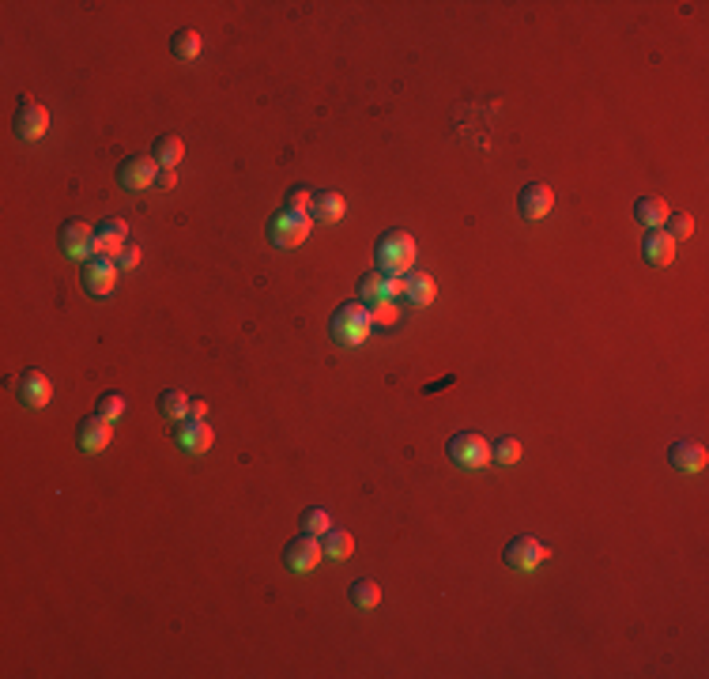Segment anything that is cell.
<instances>
[{
  "label": "cell",
  "instance_id": "6da1fadb",
  "mask_svg": "<svg viewBox=\"0 0 709 679\" xmlns=\"http://www.w3.org/2000/svg\"><path fill=\"white\" fill-rule=\"evenodd\" d=\"M415 265V238L408 231H389L377 242V272L404 275Z\"/></svg>",
  "mask_w": 709,
  "mask_h": 679
},
{
  "label": "cell",
  "instance_id": "7a4b0ae2",
  "mask_svg": "<svg viewBox=\"0 0 709 679\" xmlns=\"http://www.w3.org/2000/svg\"><path fill=\"white\" fill-rule=\"evenodd\" d=\"M333 340L344 344V347H354V344H363L370 336V310L363 306V302H347V306H340L333 314Z\"/></svg>",
  "mask_w": 709,
  "mask_h": 679
},
{
  "label": "cell",
  "instance_id": "3957f363",
  "mask_svg": "<svg viewBox=\"0 0 709 679\" xmlns=\"http://www.w3.org/2000/svg\"><path fill=\"white\" fill-rule=\"evenodd\" d=\"M449 461L461 464V468H487L491 464V442L475 431H461L449 438Z\"/></svg>",
  "mask_w": 709,
  "mask_h": 679
},
{
  "label": "cell",
  "instance_id": "277c9868",
  "mask_svg": "<svg viewBox=\"0 0 709 679\" xmlns=\"http://www.w3.org/2000/svg\"><path fill=\"white\" fill-rule=\"evenodd\" d=\"M155 178H159V163L151 155H129L117 166V182H121V189H129V193L155 189Z\"/></svg>",
  "mask_w": 709,
  "mask_h": 679
},
{
  "label": "cell",
  "instance_id": "5b68a950",
  "mask_svg": "<svg viewBox=\"0 0 709 679\" xmlns=\"http://www.w3.org/2000/svg\"><path fill=\"white\" fill-rule=\"evenodd\" d=\"M310 215H302V212H291V208H284L280 215L272 219V226H268V235H272V242L280 245V249H295V245H302L306 242V235H310Z\"/></svg>",
  "mask_w": 709,
  "mask_h": 679
},
{
  "label": "cell",
  "instance_id": "8992f818",
  "mask_svg": "<svg viewBox=\"0 0 709 679\" xmlns=\"http://www.w3.org/2000/svg\"><path fill=\"white\" fill-rule=\"evenodd\" d=\"M551 555L547 551V544H540L536 536H517L510 547L502 551V559H505V566L510 570H517V574H528V570H536L544 559Z\"/></svg>",
  "mask_w": 709,
  "mask_h": 679
},
{
  "label": "cell",
  "instance_id": "52a82bcc",
  "mask_svg": "<svg viewBox=\"0 0 709 679\" xmlns=\"http://www.w3.org/2000/svg\"><path fill=\"white\" fill-rule=\"evenodd\" d=\"M61 249L75 261H91L95 257V231L84 219H68L61 226Z\"/></svg>",
  "mask_w": 709,
  "mask_h": 679
},
{
  "label": "cell",
  "instance_id": "ba28073f",
  "mask_svg": "<svg viewBox=\"0 0 709 679\" xmlns=\"http://www.w3.org/2000/svg\"><path fill=\"white\" fill-rule=\"evenodd\" d=\"M84 287L91 291V295H114V287H117V265H114V257H91V261H84Z\"/></svg>",
  "mask_w": 709,
  "mask_h": 679
},
{
  "label": "cell",
  "instance_id": "9c48e42d",
  "mask_svg": "<svg viewBox=\"0 0 709 679\" xmlns=\"http://www.w3.org/2000/svg\"><path fill=\"white\" fill-rule=\"evenodd\" d=\"M15 393H19L23 408H45L49 396H54V385H49V377L42 370H23L15 382Z\"/></svg>",
  "mask_w": 709,
  "mask_h": 679
},
{
  "label": "cell",
  "instance_id": "30bf717a",
  "mask_svg": "<svg viewBox=\"0 0 709 679\" xmlns=\"http://www.w3.org/2000/svg\"><path fill=\"white\" fill-rule=\"evenodd\" d=\"M110 438H114V423L103 415H87L75 426V442H80L84 453H103L110 445Z\"/></svg>",
  "mask_w": 709,
  "mask_h": 679
},
{
  "label": "cell",
  "instance_id": "8fae6325",
  "mask_svg": "<svg viewBox=\"0 0 709 679\" xmlns=\"http://www.w3.org/2000/svg\"><path fill=\"white\" fill-rule=\"evenodd\" d=\"M125 235H129V226H125V219L110 215L95 226V254L98 257H117L121 249H125Z\"/></svg>",
  "mask_w": 709,
  "mask_h": 679
},
{
  "label": "cell",
  "instance_id": "7c38bea8",
  "mask_svg": "<svg viewBox=\"0 0 709 679\" xmlns=\"http://www.w3.org/2000/svg\"><path fill=\"white\" fill-rule=\"evenodd\" d=\"M45 129H49V110L38 106V103H19V110H15V136L19 140H38V136H45Z\"/></svg>",
  "mask_w": 709,
  "mask_h": 679
},
{
  "label": "cell",
  "instance_id": "4fadbf2b",
  "mask_svg": "<svg viewBox=\"0 0 709 679\" xmlns=\"http://www.w3.org/2000/svg\"><path fill=\"white\" fill-rule=\"evenodd\" d=\"M396 291H404V280H400V275H385V272L363 275V287H359L366 306H377V302H393Z\"/></svg>",
  "mask_w": 709,
  "mask_h": 679
},
{
  "label": "cell",
  "instance_id": "5bb4252c",
  "mask_svg": "<svg viewBox=\"0 0 709 679\" xmlns=\"http://www.w3.org/2000/svg\"><path fill=\"white\" fill-rule=\"evenodd\" d=\"M321 544H317V536H298L291 547H287V555H284V563H287V570H295V574H310L317 563H321Z\"/></svg>",
  "mask_w": 709,
  "mask_h": 679
},
{
  "label": "cell",
  "instance_id": "9a60e30c",
  "mask_svg": "<svg viewBox=\"0 0 709 679\" xmlns=\"http://www.w3.org/2000/svg\"><path fill=\"white\" fill-rule=\"evenodd\" d=\"M174 438H177V445H182L185 453H208L212 442H215L208 419H185V426H177Z\"/></svg>",
  "mask_w": 709,
  "mask_h": 679
},
{
  "label": "cell",
  "instance_id": "2e32d148",
  "mask_svg": "<svg viewBox=\"0 0 709 679\" xmlns=\"http://www.w3.org/2000/svg\"><path fill=\"white\" fill-rule=\"evenodd\" d=\"M668 461H672V468H675V472H702V468H705V461H709V453H705V445H702V442L679 438V442L672 445V453H668Z\"/></svg>",
  "mask_w": 709,
  "mask_h": 679
},
{
  "label": "cell",
  "instance_id": "e0dca14e",
  "mask_svg": "<svg viewBox=\"0 0 709 679\" xmlns=\"http://www.w3.org/2000/svg\"><path fill=\"white\" fill-rule=\"evenodd\" d=\"M642 254H645V261H649L653 268H668V265L675 261V242H672V235L661 226V231H649V235H645Z\"/></svg>",
  "mask_w": 709,
  "mask_h": 679
},
{
  "label": "cell",
  "instance_id": "ac0fdd59",
  "mask_svg": "<svg viewBox=\"0 0 709 679\" xmlns=\"http://www.w3.org/2000/svg\"><path fill=\"white\" fill-rule=\"evenodd\" d=\"M551 208H554V193H551V185H528V189L521 193V215H524L528 223L547 219Z\"/></svg>",
  "mask_w": 709,
  "mask_h": 679
},
{
  "label": "cell",
  "instance_id": "d6986e66",
  "mask_svg": "<svg viewBox=\"0 0 709 679\" xmlns=\"http://www.w3.org/2000/svg\"><path fill=\"white\" fill-rule=\"evenodd\" d=\"M344 212H347V200L340 193H321V196H314V208H310V215L321 219V223H340Z\"/></svg>",
  "mask_w": 709,
  "mask_h": 679
},
{
  "label": "cell",
  "instance_id": "ffe728a7",
  "mask_svg": "<svg viewBox=\"0 0 709 679\" xmlns=\"http://www.w3.org/2000/svg\"><path fill=\"white\" fill-rule=\"evenodd\" d=\"M634 215L649 226V231H661V226L668 223V205L661 196H642L638 205H634Z\"/></svg>",
  "mask_w": 709,
  "mask_h": 679
},
{
  "label": "cell",
  "instance_id": "44dd1931",
  "mask_svg": "<svg viewBox=\"0 0 709 679\" xmlns=\"http://www.w3.org/2000/svg\"><path fill=\"white\" fill-rule=\"evenodd\" d=\"M182 155H185V144L177 140L174 133L159 136V140H155V151H151V159H155L159 166H166V170H177V163H182Z\"/></svg>",
  "mask_w": 709,
  "mask_h": 679
},
{
  "label": "cell",
  "instance_id": "7402d4cb",
  "mask_svg": "<svg viewBox=\"0 0 709 679\" xmlns=\"http://www.w3.org/2000/svg\"><path fill=\"white\" fill-rule=\"evenodd\" d=\"M321 551H325V559L344 563L354 551V540H351V533H344V528H328L325 540H321Z\"/></svg>",
  "mask_w": 709,
  "mask_h": 679
},
{
  "label": "cell",
  "instance_id": "603a6c76",
  "mask_svg": "<svg viewBox=\"0 0 709 679\" xmlns=\"http://www.w3.org/2000/svg\"><path fill=\"white\" fill-rule=\"evenodd\" d=\"M404 291H408V298L415 302V306H430V302H434V295H438L434 275H426V272L408 275V280H404Z\"/></svg>",
  "mask_w": 709,
  "mask_h": 679
},
{
  "label": "cell",
  "instance_id": "cb8c5ba5",
  "mask_svg": "<svg viewBox=\"0 0 709 679\" xmlns=\"http://www.w3.org/2000/svg\"><path fill=\"white\" fill-rule=\"evenodd\" d=\"M347 596H351V604H354L359 612H374L377 604H382V589H377V582H370V577L354 582V585L347 589Z\"/></svg>",
  "mask_w": 709,
  "mask_h": 679
},
{
  "label": "cell",
  "instance_id": "d4e9b609",
  "mask_svg": "<svg viewBox=\"0 0 709 679\" xmlns=\"http://www.w3.org/2000/svg\"><path fill=\"white\" fill-rule=\"evenodd\" d=\"M159 412H163V419H166V423L185 419V412H189V396H185V393H177V389H166V393L159 396Z\"/></svg>",
  "mask_w": 709,
  "mask_h": 679
},
{
  "label": "cell",
  "instance_id": "484cf974",
  "mask_svg": "<svg viewBox=\"0 0 709 679\" xmlns=\"http://www.w3.org/2000/svg\"><path fill=\"white\" fill-rule=\"evenodd\" d=\"M170 54L177 57V61H193L196 54H200V35L196 31H177L174 38H170Z\"/></svg>",
  "mask_w": 709,
  "mask_h": 679
},
{
  "label": "cell",
  "instance_id": "4316f807",
  "mask_svg": "<svg viewBox=\"0 0 709 679\" xmlns=\"http://www.w3.org/2000/svg\"><path fill=\"white\" fill-rule=\"evenodd\" d=\"M491 461H498V464H517V461H521V442H517V438H502V442H494V445H491Z\"/></svg>",
  "mask_w": 709,
  "mask_h": 679
},
{
  "label": "cell",
  "instance_id": "83f0119b",
  "mask_svg": "<svg viewBox=\"0 0 709 679\" xmlns=\"http://www.w3.org/2000/svg\"><path fill=\"white\" fill-rule=\"evenodd\" d=\"M302 528H306V536H325L328 528H333V517L325 510H306L302 514Z\"/></svg>",
  "mask_w": 709,
  "mask_h": 679
},
{
  "label": "cell",
  "instance_id": "f1b7e54d",
  "mask_svg": "<svg viewBox=\"0 0 709 679\" xmlns=\"http://www.w3.org/2000/svg\"><path fill=\"white\" fill-rule=\"evenodd\" d=\"M98 415L110 419V423H117V419L125 415V396H121V393H106L103 400H98Z\"/></svg>",
  "mask_w": 709,
  "mask_h": 679
},
{
  "label": "cell",
  "instance_id": "f546056e",
  "mask_svg": "<svg viewBox=\"0 0 709 679\" xmlns=\"http://www.w3.org/2000/svg\"><path fill=\"white\" fill-rule=\"evenodd\" d=\"M668 235H672V242H683V238H691L694 235V219L691 215H668Z\"/></svg>",
  "mask_w": 709,
  "mask_h": 679
},
{
  "label": "cell",
  "instance_id": "4dcf8cb0",
  "mask_svg": "<svg viewBox=\"0 0 709 679\" xmlns=\"http://www.w3.org/2000/svg\"><path fill=\"white\" fill-rule=\"evenodd\" d=\"M396 306L393 302H377V306H370V325H396Z\"/></svg>",
  "mask_w": 709,
  "mask_h": 679
},
{
  "label": "cell",
  "instance_id": "1f68e13d",
  "mask_svg": "<svg viewBox=\"0 0 709 679\" xmlns=\"http://www.w3.org/2000/svg\"><path fill=\"white\" fill-rule=\"evenodd\" d=\"M287 208H291V212H302V215H306V212L314 208V196H310L306 189H291V193H287Z\"/></svg>",
  "mask_w": 709,
  "mask_h": 679
},
{
  "label": "cell",
  "instance_id": "d6a6232c",
  "mask_svg": "<svg viewBox=\"0 0 709 679\" xmlns=\"http://www.w3.org/2000/svg\"><path fill=\"white\" fill-rule=\"evenodd\" d=\"M177 185V170H166V166H159V178H155V189H174Z\"/></svg>",
  "mask_w": 709,
  "mask_h": 679
},
{
  "label": "cell",
  "instance_id": "836d02e7",
  "mask_svg": "<svg viewBox=\"0 0 709 679\" xmlns=\"http://www.w3.org/2000/svg\"><path fill=\"white\" fill-rule=\"evenodd\" d=\"M136 261H140V249H133V245H125L121 254H117V265L121 268H136Z\"/></svg>",
  "mask_w": 709,
  "mask_h": 679
},
{
  "label": "cell",
  "instance_id": "e575fe53",
  "mask_svg": "<svg viewBox=\"0 0 709 679\" xmlns=\"http://www.w3.org/2000/svg\"><path fill=\"white\" fill-rule=\"evenodd\" d=\"M185 419H208V404H205V400H189Z\"/></svg>",
  "mask_w": 709,
  "mask_h": 679
}]
</instances>
